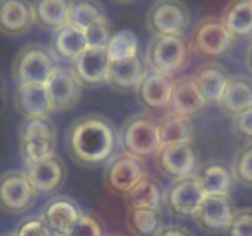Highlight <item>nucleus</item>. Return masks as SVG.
<instances>
[{"mask_svg": "<svg viewBox=\"0 0 252 236\" xmlns=\"http://www.w3.org/2000/svg\"><path fill=\"white\" fill-rule=\"evenodd\" d=\"M120 145L117 129L110 118L89 113L76 118L65 134L66 151L84 167L107 164Z\"/></svg>", "mask_w": 252, "mask_h": 236, "instance_id": "nucleus-1", "label": "nucleus"}, {"mask_svg": "<svg viewBox=\"0 0 252 236\" xmlns=\"http://www.w3.org/2000/svg\"><path fill=\"white\" fill-rule=\"evenodd\" d=\"M58 58L46 44L29 43L22 47L12 61V78L17 86L46 85L58 68Z\"/></svg>", "mask_w": 252, "mask_h": 236, "instance_id": "nucleus-2", "label": "nucleus"}, {"mask_svg": "<svg viewBox=\"0 0 252 236\" xmlns=\"http://www.w3.org/2000/svg\"><path fill=\"white\" fill-rule=\"evenodd\" d=\"M118 137L123 151L138 159L155 156L161 148L159 122L147 113H138L127 118Z\"/></svg>", "mask_w": 252, "mask_h": 236, "instance_id": "nucleus-3", "label": "nucleus"}, {"mask_svg": "<svg viewBox=\"0 0 252 236\" xmlns=\"http://www.w3.org/2000/svg\"><path fill=\"white\" fill-rule=\"evenodd\" d=\"M191 52L184 36H154L148 44L145 61L149 69L172 76L186 68Z\"/></svg>", "mask_w": 252, "mask_h": 236, "instance_id": "nucleus-4", "label": "nucleus"}, {"mask_svg": "<svg viewBox=\"0 0 252 236\" xmlns=\"http://www.w3.org/2000/svg\"><path fill=\"white\" fill-rule=\"evenodd\" d=\"M189 43L191 51L197 56L206 59H216L230 51L234 38L221 19L207 16L199 20L192 30Z\"/></svg>", "mask_w": 252, "mask_h": 236, "instance_id": "nucleus-5", "label": "nucleus"}, {"mask_svg": "<svg viewBox=\"0 0 252 236\" xmlns=\"http://www.w3.org/2000/svg\"><path fill=\"white\" fill-rule=\"evenodd\" d=\"M191 14L182 0H157L147 14V26L154 36H184Z\"/></svg>", "mask_w": 252, "mask_h": 236, "instance_id": "nucleus-6", "label": "nucleus"}, {"mask_svg": "<svg viewBox=\"0 0 252 236\" xmlns=\"http://www.w3.org/2000/svg\"><path fill=\"white\" fill-rule=\"evenodd\" d=\"M145 175L144 160L123 151L113 155L106 164L105 186L115 196L126 197Z\"/></svg>", "mask_w": 252, "mask_h": 236, "instance_id": "nucleus-7", "label": "nucleus"}, {"mask_svg": "<svg viewBox=\"0 0 252 236\" xmlns=\"http://www.w3.org/2000/svg\"><path fill=\"white\" fill-rule=\"evenodd\" d=\"M206 198L196 174L172 179L164 192L162 202L170 213L177 218H194Z\"/></svg>", "mask_w": 252, "mask_h": 236, "instance_id": "nucleus-8", "label": "nucleus"}, {"mask_svg": "<svg viewBox=\"0 0 252 236\" xmlns=\"http://www.w3.org/2000/svg\"><path fill=\"white\" fill-rule=\"evenodd\" d=\"M37 193L26 172L10 170L0 175V210L21 214L34 204Z\"/></svg>", "mask_w": 252, "mask_h": 236, "instance_id": "nucleus-9", "label": "nucleus"}, {"mask_svg": "<svg viewBox=\"0 0 252 236\" xmlns=\"http://www.w3.org/2000/svg\"><path fill=\"white\" fill-rule=\"evenodd\" d=\"M155 156L159 171L171 179L196 174L198 156L192 142L165 145L160 148Z\"/></svg>", "mask_w": 252, "mask_h": 236, "instance_id": "nucleus-10", "label": "nucleus"}, {"mask_svg": "<svg viewBox=\"0 0 252 236\" xmlns=\"http://www.w3.org/2000/svg\"><path fill=\"white\" fill-rule=\"evenodd\" d=\"M53 111L73 108L80 100L84 85L73 69L58 66L46 83Z\"/></svg>", "mask_w": 252, "mask_h": 236, "instance_id": "nucleus-11", "label": "nucleus"}, {"mask_svg": "<svg viewBox=\"0 0 252 236\" xmlns=\"http://www.w3.org/2000/svg\"><path fill=\"white\" fill-rule=\"evenodd\" d=\"M26 175L37 196H47L58 191L66 179V167L56 155L26 165Z\"/></svg>", "mask_w": 252, "mask_h": 236, "instance_id": "nucleus-12", "label": "nucleus"}, {"mask_svg": "<svg viewBox=\"0 0 252 236\" xmlns=\"http://www.w3.org/2000/svg\"><path fill=\"white\" fill-rule=\"evenodd\" d=\"M111 59L106 48L89 47L71 63L73 71L84 86L95 88L107 83Z\"/></svg>", "mask_w": 252, "mask_h": 236, "instance_id": "nucleus-13", "label": "nucleus"}, {"mask_svg": "<svg viewBox=\"0 0 252 236\" xmlns=\"http://www.w3.org/2000/svg\"><path fill=\"white\" fill-rule=\"evenodd\" d=\"M81 215L83 213L79 204L68 196H58L49 199L41 213V218L46 221L54 236L68 235Z\"/></svg>", "mask_w": 252, "mask_h": 236, "instance_id": "nucleus-14", "label": "nucleus"}, {"mask_svg": "<svg viewBox=\"0 0 252 236\" xmlns=\"http://www.w3.org/2000/svg\"><path fill=\"white\" fill-rule=\"evenodd\" d=\"M235 211L230 196H206L194 219L202 230L218 233L225 231Z\"/></svg>", "mask_w": 252, "mask_h": 236, "instance_id": "nucleus-15", "label": "nucleus"}, {"mask_svg": "<svg viewBox=\"0 0 252 236\" xmlns=\"http://www.w3.org/2000/svg\"><path fill=\"white\" fill-rule=\"evenodd\" d=\"M174 80L171 75L149 69L135 88L138 101L149 110L167 107L171 98Z\"/></svg>", "mask_w": 252, "mask_h": 236, "instance_id": "nucleus-16", "label": "nucleus"}, {"mask_svg": "<svg viewBox=\"0 0 252 236\" xmlns=\"http://www.w3.org/2000/svg\"><path fill=\"white\" fill-rule=\"evenodd\" d=\"M33 24L30 0H0V33L7 37L22 36Z\"/></svg>", "mask_w": 252, "mask_h": 236, "instance_id": "nucleus-17", "label": "nucleus"}, {"mask_svg": "<svg viewBox=\"0 0 252 236\" xmlns=\"http://www.w3.org/2000/svg\"><path fill=\"white\" fill-rule=\"evenodd\" d=\"M206 103V98L202 95L194 78L186 76L175 79L171 98L167 106L170 112L191 117L198 113Z\"/></svg>", "mask_w": 252, "mask_h": 236, "instance_id": "nucleus-18", "label": "nucleus"}, {"mask_svg": "<svg viewBox=\"0 0 252 236\" xmlns=\"http://www.w3.org/2000/svg\"><path fill=\"white\" fill-rule=\"evenodd\" d=\"M149 70L145 58L137 54L133 58L111 61L107 84L117 91L135 90Z\"/></svg>", "mask_w": 252, "mask_h": 236, "instance_id": "nucleus-19", "label": "nucleus"}, {"mask_svg": "<svg viewBox=\"0 0 252 236\" xmlns=\"http://www.w3.org/2000/svg\"><path fill=\"white\" fill-rule=\"evenodd\" d=\"M14 105L24 118L48 117L53 112L46 85L41 84L17 86Z\"/></svg>", "mask_w": 252, "mask_h": 236, "instance_id": "nucleus-20", "label": "nucleus"}, {"mask_svg": "<svg viewBox=\"0 0 252 236\" xmlns=\"http://www.w3.org/2000/svg\"><path fill=\"white\" fill-rule=\"evenodd\" d=\"M89 48L85 32L70 24L64 25L52 34L51 49L58 60L73 63Z\"/></svg>", "mask_w": 252, "mask_h": 236, "instance_id": "nucleus-21", "label": "nucleus"}, {"mask_svg": "<svg viewBox=\"0 0 252 236\" xmlns=\"http://www.w3.org/2000/svg\"><path fill=\"white\" fill-rule=\"evenodd\" d=\"M218 103L221 111L230 117H235L252 107V79L241 74L230 75L225 91Z\"/></svg>", "mask_w": 252, "mask_h": 236, "instance_id": "nucleus-22", "label": "nucleus"}, {"mask_svg": "<svg viewBox=\"0 0 252 236\" xmlns=\"http://www.w3.org/2000/svg\"><path fill=\"white\" fill-rule=\"evenodd\" d=\"M196 175L206 196H230L235 176L229 165L220 161L209 162Z\"/></svg>", "mask_w": 252, "mask_h": 236, "instance_id": "nucleus-23", "label": "nucleus"}, {"mask_svg": "<svg viewBox=\"0 0 252 236\" xmlns=\"http://www.w3.org/2000/svg\"><path fill=\"white\" fill-rule=\"evenodd\" d=\"M220 19L234 41L251 38L252 0H230Z\"/></svg>", "mask_w": 252, "mask_h": 236, "instance_id": "nucleus-24", "label": "nucleus"}, {"mask_svg": "<svg viewBox=\"0 0 252 236\" xmlns=\"http://www.w3.org/2000/svg\"><path fill=\"white\" fill-rule=\"evenodd\" d=\"M71 0H33L34 24L46 31H56L69 24Z\"/></svg>", "mask_w": 252, "mask_h": 236, "instance_id": "nucleus-25", "label": "nucleus"}, {"mask_svg": "<svg viewBox=\"0 0 252 236\" xmlns=\"http://www.w3.org/2000/svg\"><path fill=\"white\" fill-rule=\"evenodd\" d=\"M230 75L221 64L208 63L202 66L194 76L197 85L207 102H219L225 91Z\"/></svg>", "mask_w": 252, "mask_h": 236, "instance_id": "nucleus-26", "label": "nucleus"}, {"mask_svg": "<svg viewBox=\"0 0 252 236\" xmlns=\"http://www.w3.org/2000/svg\"><path fill=\"white\" fill-rule=\"evenodd\" d=\"M161 147L192 142L193 123L186 116L170 112L159 120Z\"/></svg>", "mask_w": 252, "mask_h": 236, "instance_id": "nucleus-27", "label": "nucleus"}, {"mask_svg": "<svg viewBox=\"0 0 252 236\" xmlns=\"http://www.w3.org/2000/svg\"><path fill=\"white\" fill-rule=\"evenodd\" d=\"M105 9L98 0H71L69 24L85 32L94 25L107 20Z\"/></svg>", "mask_w": 252, "mask_h": 236, "instance_id": "nucleus-28", "label": "nucleus"}, {"mask_svg": "<svg viewBox=\"0 0 252 236\" xmlns=\"http://www.w3.org/2000/svg\"><path fill=\"white\" fill-rule=\"evenodd\" d=\"M164 192L153 177L145 175L137 186L126 196L129 208L159 209Z\"/></svg>", "mask_w": 252, "mask_h": 236, "instance_id": "nucleus-29", "label": "nucleus"}, {"mask_svg": "<svg viewBox=\"0 0 252 236\" xmlns=\"http://www.w3.org/2000/svg\"><path fill=\"white\" fill-rule=\"evenodd\" d=\"M158 209L128 208L127 226L135 236H154L161 228Z\"/></svg>", "mask_w": 252, "mask_h": 236, "instance_id": "nucleus-30", "label": "nucleus"}, {"mask_svg": "<svg viewBox=\"0 0 252 236\" xmlns=\"http://www.w3.org/2000/svg\"><path fill=\"white\" fill-rule=\"evenodd\" d=\"M138 47L139 44H138L137 34L130 30L125 29L113 33L110 43L106 47V51L111 61H117L133 58L139 54Z\"/></svg>", "mask_w": 252, "mask_h": 236, "instance_id": "nucleus-31", "label": "nucleus"}, {"mask_svg": "<svg viewBox=\"0 0 252 236\" xmlns=\"http://www.w3.org/2000/svg\"><path fill=\"white\" fill-rule=\"evenodd\" d=\"M57 139L47 138H29L20 139V154L25 165L41 161L49 156H53L56 150Z\"/></svg>", "mask_w": 252, "mask_h": 236, "instance_id": "nucleus-32", "label": "nucleus"}, {"mask_svg": "<svg viewBox=\"0 0 252 236\" xmlns=\"http://www.w3.org/2000/svg\"><path fill=\"white\" fill-rule=\"evenodd\" d=\"M19 135L20 139H29V138L57 139L56 127L49 117L24 118L20 125Z\"/></svg>", "mask_w": 252, "mask_h": 236, "instance_id": "nucleus-33", "label": "nucleus"}, {"mask_svg": "<svg viewBox=\"0 0 252 236\" xmlns=\"http://www.w3.org/2000/svg\"><path fill=\"white\" fill-rule=\"evenodd\" d=\"M236 181L252 187V142L246 143L238 150L231 166Z\"/></svg>", "mask_w": 252, "mask_h": 236, "instance_id": "nucleus-34", "label": "nucleus"}, {"mask_svg": "<svg viewBox=\"0 0 252 236\" xmlns=\"http://www.w3.org/2000/svg\"><path fill=\"white\" fill-rule=\"evenodd\" d=\"M226 236H252V206L239 209L225 229Z\"/></svg>", "mask_w": 252, "mask_h": 236, "instance_id": "nucleus-35", "label": "nucleus"}, {"mask_svg": "<svg viewBox=\"0 0 252 236\" xmlns=\"http://www.w3.org/2000/svg\"><path fill=\"white\" fill-rule=\"evenodd\" d=\"M88 44L91 48H106L112 38V25L110 20H105L94 25L85 31Z\"/></svg>", "mask_w": 252, "mask_h": 236, "instance_id": "nucleus-36", "label": "nucleus"}, {"mask_svg": "<svg viewBox=\"0 0 252 236\" xmlns=\"http://www.w3.org/2000/svg\"><path fill=\"white\" fill-rule=\"evenodd\" d=\"M15 236H54L41 216H29L20 221Z\"/></svg>", "mask_w": 252, "mask_h": 236, "instance_id": "nucleus-37", "label": "nucleus"}, {"mask_svg": "<svg viewBox=\"0 0 252 236\" xmlns=\"http://www.w3.org/2000/svg\"><path fill=\"white\" fill-rule=\"evenodd\" d=\"M68 236H105L102 226L96 216L83 214L75 225L69 231Z\"/></svg>", "mask_w": 252, "mask_h": 236, "instance_id": "nucleus-38", "label": "nucleus"}, {"mask_svg": "<svg viewBox=\"0 0 252 236\" xmlns=\"http://www.w3.org/2000/svg\"><path fill=\"white\" fill-rule=\"evenodd\" d=\"M234 132L243 138H252V107L233 117Z\"/></svg>", "mask_w": 252, "mask_h": 236, "instance_id": "nucleus-39", "label": "nucleus"}, {"mask_svg": "<svg viewBox=\"0 0 252 236\" xmlns=\"http://www.w3.org/2000/svg\"><path fill=\"white\" fill-rule=\"evenodd\" d=\"M154 236H193V234L182 226L166 225L161 226Z\"/></svg>", "mask_w": 252, "mask_h": 236, "instance_id": "nucleus-40", "label": "nucleus"}, {"mask_svg": "<svg viewBox=\"0 0 252 236\" xmlns=\"http://www.w3.org/2000/svg\"><path fill=\"white\" fill-rule=\"evenodd\" d=\"M246 65H248L249 70L252 73V43L249 47L248 53H246Z\"/></svg>", "mask_w": 252, "mask_h": 236, "instance_id": "nucleus-41", "label": "nucleus"}, {"mask_svg": "<svg viewBox=\"0 0 252 236\" xmlns=\"http://www.w3.org/2000/svg\"><path fill=\"white\" fill-rule=\"evenodd\" d=\"M116 2H120V4H128V2L133 1V0H113Z\"/></svg>", "mask_w": 252, "mask_h": 236, "instance_id": "nucleus-42", "label": "nucleus"}, {"mask_svg": "<svg viewBox=\"0 0 252 236\" xmlns=\"http://www.w3.org/2000/svg\"><path fill=\"white\" fill-rule=\"evenodd\" d=\"M2 100V84L1 80H0V101Z\"/></svg>", "mask_w": 252, "mask_h": 236, "instance_id": "nucleus-43", "label": "nucleus"}, {"mask_svg": "<svg viewBox=\"0 0 252 236\" xmlns=\"http://www.w3.org/2000/svg\"><path fill=\"white\" fill-rule=\"evenodd\" d=\"M5 236H15V234L14 233H10V234H7V235H5Z\"/></svg>", "mask_w": 252, "mask_h": 236, "instance_id": "nucleus-44", "label": "nucleus"}, {"mask_svg": "<svg viewBox=\"0 0 252 236\" xmlns=\"http://www.w3.org/2000/svg\"><path fill=\"white\" fill-rule=\"evenodd\" d=\"M105 236H122V235H105Z\"/></svg>", "mask_w": 252, "mask_h": 236, "instance_id": "nucleus-45", "label": "nucleus"}, {"mask_svg": "<svg viewBox=\"0 0 252 236\" xmlns=\"http://www.w3.org/2000/svg\"><path fill=\"white\" fill-rule=\"evenodd\" d=\"M61 236H68V235H61Z\"/></svg>", "mask_w": 252, "mask_h": 236, "instance_id": "nucleus-46", "label": "nucleus"}]
</instances>
